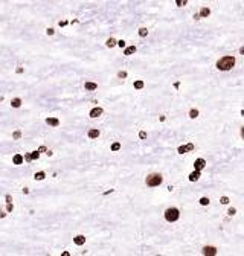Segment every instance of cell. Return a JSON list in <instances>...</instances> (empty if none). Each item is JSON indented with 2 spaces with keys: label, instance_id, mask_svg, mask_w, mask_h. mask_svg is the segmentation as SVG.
<instances>
[{
  "label": "cell",
  "instance_id": "cell-3",
  "mask_svg": "<svg viewBox=\"0 0 244 256\" xmlns=\"http://www.w3.org/2000/svg\"><path fill=\"white\" fill-rule=\"evenodd\" d=\"M180 218V210L177 209V207H168L166 210H165V220L168 221V223H174V221H177Z\"/></svg>",
  "mask_w": 244,
  "mask_h": 256
},
{
  "label": "cell",
  "instance_id": "cell-36",
  "mask_svg": "<svg viewBox=\"0 0 244 256\" xmlns=\"http://www.w3.org/2000/svg\"><path fill=\"white\" fill-rule=\"evenodd\" d=\"M241 136H242V139H244V126L241 128Z\"/></svg>",
  "mask_w": 244,
  "mask_h": 256
},
{
  "label": "cell",
  "instance_id": "cell-19",
  "mask_svg": "<svg viewBox=\"0 0 244 256\" xmlns=\"http://www.w3.org/2000/svg\"><path fill=\"white\" fill-rule=\"evenodd\" d=\"M44 177H46V172H43V171H38V172H35V175H34L35 180H44Z\"/></svg>",
  "mask_w": 244,
  "mask_h": 256
},
{
  "label": "cell",
  "instance_id": "cell-8",
  "mask_svg": "<svg viewBox=\"0 0 244 256\" xmlns=\"http://www.w3.org/2000/svg\"><path fill=\"white\" fill-rule=\"evenodd\" d=\"M38 157H40V150H38V151H34L32 154H26V156H25V160H26V162H32L34 159H38Z\"/></svg>",
  "mask_w": 244,
  "mask_h": 256
},
{
  "label": "cell",
  "instance_id": "cell-12",
  "mask_svg": "<svg viewBox=\"0 0 244 256\" xmlns=\"http://www.w3.org/2000/svg\"><path fill=\"white\" fill-rule=\"evenodd\" d=\"M200 16H201V19H207V17L211 16V9H209L207 6H203V8L200 9Z\"/></svg>",
  "mask_w": 244,
  "mask_h": 256
},
{
  "label": "cell",
  "instance_id": "cell-4",
  "mask_svg": "<svg viewBox=\"0 0 244 256\" xmlns=\"http://www.w3.org/2000/svg\"><path fill=\"white\" fill-rule=\"evenodd\" d=\"M194 150H195L194 144H188V145H182V147H179L177 153H179V154H185V153H188V151H194Z\"/></svg>",
  "mask_w": 244,
  "mask_h": 256
},
{
  "label": "cell",
  "instance_id": "cell-32",
  "mask_svg": "<svg viewBox=\"0 0 244 256\" xmlns=\"http://www.w3.org/2000/svg\"><path fill=\"white\" fill-rule=\"evenodd\" d=\"M20 136H22L20 131H16V133H14V139H20Z\"/></svg>",
  "mask_w": 244,
  "mask_h": 256
},
{
  "label": "cell",
  "instance_id": "cell-18",
  "mask_svg": "<svg viewBox=\"0 0 244 256\" xmlns=\"http://www.w3.org/2000/svg\"><path fill=\"white\" fill-rule=\"evenodd\" d=\"M84 87H85V90H96V88H98V84H95V82H85Z\"/></svg>",
  "mask_w": 244,
  "mask_h": 256
},
{
  "label": "cell",
  "instance_id": "cell-15",
  "mask_svg": "<svg viewBox=\"0 0 244 256\" xmlns=\"http://www.w3.org/2000/svg\"><path fill=\"white\" fill-rule=\"evenodd\" d=\"M105 46L111 49V47H114V46H117V41H116L114 38H111V37H110V38H107V41H105Z\"/></svg>",
  "mask_w": 244,
  "mask_h": 256
},
{
  "label": "cell",
  "instance_id": "cell-23",
  "mask_svg": "<svg viewBox=\"0 0 244 256\" xmlns=\"http://www.w3.org/2000/svg\"><path fill=\"white\" fill-rule=\"evenodd\" d=\"M176 5H177L179 8H183V6L188 5V0H176Z\"/></svg>",
  "mask_w": 244,
  "mask_h": 256
},
{
  "label": "cell",
  "instance_id": "cell-17",
  "mask_svg": "<svg viewBox=\"0 0 244 256\" xmlns=\"http://www.w3.org/2000/svg\"><path fill=\"white\" fill-rule=\"evenodd\" d=\"M11 105H12L14 108H20V105H22V99H20V98H14V99L11 101Z\"/></svg>",
  "mask_w": 244,
  "mask_h": 256
},
{
  "label": "cell",
  "instance_id": "cell-35",
  "mask_svg": "<svg viewBox=\"0 0 244 256\" xmlns=\"http://www.w3.org/2000/svg\"><path fill=\"white\" fill-rule=\"evenodd\" d=\"M239 54H241V55H244V46H241V47H239Z\"/></svg>",
  "mask_w": 244,
  "mask_h": 256
},
{
  "label": "cell",
  "instance_id": "cell-11",
  "mask_svg": "<svg viewBox=\"0 0 244 256\" xmlns=\"http://www.w3.org/2000/svg\"><path fill=\"white\" fill-rule=\"evenodd\" d=\"M25 162V157L22 156V154H16L14 157H12V163L14 165H22Z\"/></svg>",
  "mask_w": 244,
  "mask_h": 256
},
{
  "label": "cell",
  "instance_id": "cell-5",
  "mask_svg": "<svg viewBox=\"0 0 244 256\" xmlns=\"http://www.w3.org/2000/svg\"><path fill=\"white\" fill-rule=\"evenodd\" d=\"M203 254H209V256H215L217 254V248L215 247H212V245H206V247H203V251H201Z\"/></svg>",
  "mask_w": 244,
  "mask_h": 256
},
{
  "label": "cell",
  "instance_id": "cell-26",
  "mask_svg": "<svg viewBox=\"0 0 244 256\" xmlns=\"http://www.w3.org/2000/svg\"><path fill=\"white\" fill-rule=\"evenodd\" d=\"M117 46H119L120 49H125V47H127V43H125L124 40H119V41H117Z\"/></svg>",
  "mask_w": 244,
  "mask_h": 256
},
{
  "label": "cell",
  "instance_id": "cell-13",
  "mask_svg": "<svg viewBox=\"0 0 244 256\" xmlns=\"http://www.w3.org/2000/svg\"><path fill=\"white\" fill-rule=\"evenodd\" d=\"M46 123L51 125V126H58V125H60V120H58L57 117H47V119H46Z\"/></svg>",
  "mask_w": 244,
  "mask_h": 256
},
{
  "label": "cell",
  "instance_id": "cell-6",
  "mask_svg": "<svg viewBox=\"0 0 244 256\" xmlns=\"http://www.w3.org/2000/svg\"><path fill=\"white\" fill-rule=\"evenodd\" d=\"M204 166H206V160H204V159H197V160L194 162V169L201 171Z\"/></svg>",
  "mask_w": 244,
  "mask_h": 256
},
{
  "label": "cell",
  "instance_id": "cell-31",
  "mask_svg": "<svg viewBox=\"0 0 244 256\" xmlns=\"http://www.w3.org/2000/svg\"><path fill=\"white\" fill-rule=\"evenodd\" d=\"M12 209H14L12 203H8V204H6V210H8V212H12Z\"/></svg>",
  "mask_w": 244,
  "mask_h": 256
},
{
  "label": "cell",
  "instance_id": "cell-7",
  "mask_svg": "<svg viewBox=\"0 0 244 256\" xmlns=\"http://www.w3.org/2000/svg\"><path fill=\"white\" fill-rule=\"evenodd\" d=\"M104 113V110L101 108V107H95L92 111H90V117H93V119H96V117H99L101 114Z\"/></svg>",
  "mask_w": 244,
  "mask_h": 256
},
{
  "label": "cell",
  "instance_id": "cell-27",
  "mask_svg": "<svg viewBox=\"0 0 244 256\" xmlns=\"http://www.w3.org/2000/svg\"><path fill=\"white\" fill-rule=\"evenodd\" d=\"M235 213H236V209H235V207H230V209L227 210V215H229V216H233Z\"/></svg>",
  "mask_w": 244,
  "mask_h": 256
},
{
  "label": "cell",
  "instance_id": "cell-1",
  "mask_svg": "<svg viewBox=\"0 0 244 256\" xmlns=\"http://www.w3.org/2000/svg\"><path fill=\"white\" fill-rule=\"evenodd\" d=\"M217 69L218 70H223V72H227V70H230V69H233L235 67V57H232V55H226V57H223V58H220L218 61H217Z\"/></svg>",
  "mask_w": 244,
  "mask_h": 256
},
{
  "label": "cell",
  "instance_id": "cell-34",
  "mask_svg": "<svg viewBox=\"0 0 244 256\" xmlns=\"http://www.w3.org/2000/svg\"><path fill=\"white\" fill-rule=\"evenodd\" d=\"M194 19H195V20H200V19H201V16H200V12H197V14H194Z\"/></svg>",
  "mask_w": 244,
  "mask_h": 256
},
{
  "label": "cell",
  "instance_id": "cell-33",
  "mask_svg": "<svg viewBox=\"0 0 244 256\" xmlns=\"http://www.w3.org/2000/svg\"><path fill=\"white\" fill-rule=\"evenodd\" d=\"M139 137H141V139H145V137H147V133H145V131H141V133H139Z\"/></svg>",
  "mask_w": 244,
  "mask_h": 256
},
{
  "label": "cell",
  "instance_id": "cell-28",
  "mask_svg": "<svg viewBox=\"0 0 244 256\" xmlns=\"http://www.w3.org/2000/svg\"><path fill=\"white\" fill-rule=\"evenodd\" d=\"M117 78H120V79L127 78V72H119V73H117Z\"/></svg>",
  "mask_w": 244,
  "mask_h": 256
},
{
  "label": "cell",
  "instance_id": "cell-10",
  "mask_svg": "<svg viewBox=\"0 0 244 256\" xmlns=\"http://www.w3.org/2000/svg\"><path fill=\"white\" fill-rule=\"evenodd\" d=\"M136 50H138V47H136V46H127V47H125V50H124V55L130 57V55L136 54Z\"/></svg>",
  "mask_w": 244,
  "mask_h": 256
},
{
  "label": "cell",
  "instance_id": "cell-20",
  "mask_svg": "<svg viewBox=\"0 0 244 256\" xmlns=\"http://www.w3.org/2000/svg\"><path fill=\"white\" fill-rule=\"evenodd\" d=\"M138 34H139V37H142V38H144V37H147V35H148V29H147V28H141V29L138 31Z\"/></svg>",
  "mask_w": 244,
  "mask_h": 256
},
{
  "label": "cell",
  "instance_id": "cell-14",
  "mask_svg": "<svg viewBox=\"0 0 244 256\" xmlns=\"http://www.w3.org/2000/svg\"><path fill=\"white\" fill-rule=\"evenodd\" d=\"M200 178V171L198 169H194V172L189 174V182H197Z\"/></svg>",
  "mask_w": 244,
  "mask_h": 256
},
{
  "label": "cell",
  "instance_id": "cell-29",
  "mask_svg": "<svg viewBox=\"0 0 244 256\" xmlns=\"http://www.w3.org/2000/svg\"><path fill=\"white\" fill-rule=\"evenodd\" d=\"M220 201H221V204H229V198L227 197H221Z\"/></svg>",
  "mask_w": 244,
  "mask_h": 256
},
{
  "label": "cell",
  "instance_id": "cell-2",
  "mask_svg": "<svg viewBox=\"0 0 244 256\" xmlns=\"http://www.w3.org/2000/svg\"><path fill=\"white\" fill-rule=\"evenodd\" d=\"M145 183L147 186L150 188H156V186H160L163 183V177L160 174H150L147 178H145Z\"/></svg>",
  "mask_w": 244,
  "mask_h": 256
},
{
  "label": "cell",
  "instance_id": "cell-22",
  "mask_svg": "<svg viewBox=\"0 0 244 256\" xmlns=\"http://www.w3.org/2000/svg\"><path fill=\"white\" fill-rule=\"evenodd\" d=\"M189 117H191V119H197V117H198V110L192 108V110L189 111Z\"/></svg>",
  "mask_w": 244,
  "mask_h": 256
},
{
  "label": "cell",
  "instance_id": "cell-21",
  "mask_svg": "<svg viewBox=\"0 0 244 256\" xmlns=\"http://www.w3.org/2000/svg\"><path fill=\"white\" fill-rule=\"evenodd\" d=\"M144 81L142 79H138V81H134V88H138V90H141V88H144Z\"/></svg>",
  "mask_w": 244,
  "mask_h": 256
},
{
  "label": "cell",
  "instance_id": "cell-16",
  "mask_svg": "<svg viewBox=\"0 0 244 256\" xmlns=\"http://www.w3.org/2000/svg\"><path fill=\"white\" fill-rule=\"evenodd\" d=\"M99 130H89V133H87V136L90 137V139H96V137H99Z\"/></svg>",
  "mask_w": 244,
  "mask_h": 256
},
{
  "label": "cell",
  "instance_id": "cell-9",
  "mask_svg": "<svg viewBox=\"0 0 244 256\" xmlns=\"http://www.w3.org/2000/svg\"><path fill=\"white\" fill-rule=\"evenodd\" d=\"M73 242H75L76 245H84V244H85V236H84V235H76V236L73 238Z\"/></svg>",
  "mask_w": 244,
  "mask_h": 256
},
{
  "label": "cell",
  "instance_id": "cell-24",
  "mask_svg": "<svg viewBox=\"0 0 244 256\" xmlns=\"http://www.w3.org/2000/svg\"><path fill=\"white\" fill-rule=\"evenodd\" d=\"M209 203H211V201H209L207 197H201V198H200V204H201V206H207Z\"/></svg>",
  "mask_w": 244,
  "mask_h": 256
},
{
  "label": "cell",
  "instance_id": "cell-30",
  "mask_svg": "<svg viewBox=\"0 0 244 256\" xmlns=\"http://www.w3.org/2000/svg\"><path fill=\"white\" fill-rule=\"evenodd\" d=\"M46 34H47V35H54V34H55V31H54L52 28H47V29H46Z\"/></svg>",
  "mask_w": 244,
  "mask_h": 256
},
{
  "label": "cell",
  "instance_id": "cell-25",
  "mask_svg": "<svg viewBox=\"0 0 244 256\" xmlns=\"http://www.w3.org/2000/svg\"><path fill=\"white\" fill-rule=\"evenodd\" d=\"M119 150H120V144H119V142H114V144L111 145V151L116 153V151H119Z\"/></svg>",
  "mask_w": 244,
  "mask_h": 256
}]
</instances>
